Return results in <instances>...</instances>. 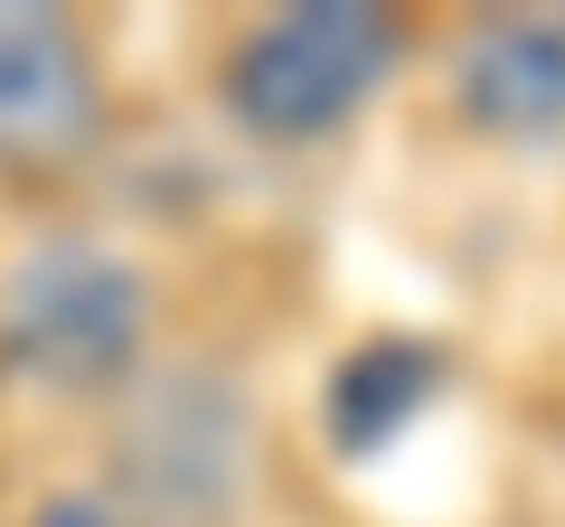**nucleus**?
Listing matches in <instances>:
<instances>
[{"instance_id": "nucleus-2", "label": "nucleus", "mask_w": 565, "mask_h": 527, "mask_svg": "<svg viewBox=\"0 0 565 527\" xmlns=\"http://www.w3.org/2000/svg\"><path fill=\"white\" fill-rule=\"evenodd\" d=\"M396 20L367 0H302L282 20H255L226 57V114L255 142H321L377 104L396 76Z\"/></svg>"}, {"instance_id": "nucleus-4", "label": "nucleus", "mask_w": 565, "mask_h": 527, "mask_svg": "<svg viewBox=\"0 0 565 527\" xmlns=\"http://www.w3.org/2000/svg\"><path fill=\"white\" fill-rule=\"evenodd\" d=\"M104 142V66L66 10L0 0V170H66Z\"/></svg>"}, {"instance_id": "nucleus-5", "label": "nucleus", "mask_w": 565, "mask_h": 527, "mask_svg": "<svg viewBox=\"0 0 565 527\" xmlns=\"http://www.w3.org/2000/svg\"><path fill=\"white\" fill-rule=\"evenodd\" d=\"M452 104L471 132L546 142L565 132V20H490L452 57Z\"/></svg>"}, {"instance_id": "nucleus-7", "label": "nucleus", "mask_w": 565, "mask_h": 527, "mask_svg": "<svg viewBox=\"0 0 565 527\" xmlns=\"http://www.w3.org/2000/svg\"><path fill=\"white\" fill-rule=\"evenodd\" d=\"M29 527H132V518H122L114 499H95V490H66V499H47Z\"/></svg>"}, {"instance_id": "nucleus-6", "label": "nucleus", "mask_w": 565, "mask_h": 527, "mask_svg": "<svg viewBox=\"0 0 565 527\" xmlns=\"http://www.w3.org/2000/svg\"><path fill=\"white\" fill-rule=\"evenodd\" d=\"M434 377H444V358L415 340H377L359 348V358L330 367V443L340 452H377L396 424H415L424 406H434Z\"/></svg>"}, {"instance_id": "nucleus-1", "label": "nucleus", "mask_w": 565, "mask_h": 527, "mask_svg": "<svg viewBox=\"0 0 565 527\" xmlns=\"http://www.w3.org/2000/svg\"><path fill=\"white\" fill-rule=\"evenodd\" d=\"M151 340L141 264L95 236H47L0 273V358L47 396H114L132 386Z\"/></svg>"}, {"instance_id": "nucleus-3", "label": "nucleus", "mask_w": 565, "mask_h": 527, "mask_svg": "<svg viewBox=\"0 0 565 527\" xmlns=\"http://www.w3.org/2000/svg\"><path fill=\"white\" fill-rule=\"evenodd\" d=\"M255 481V433H245L236 386L189 367L132 396V424H122V490H132V518L151 527H226Z\"/></svg>"}]
</instances>
